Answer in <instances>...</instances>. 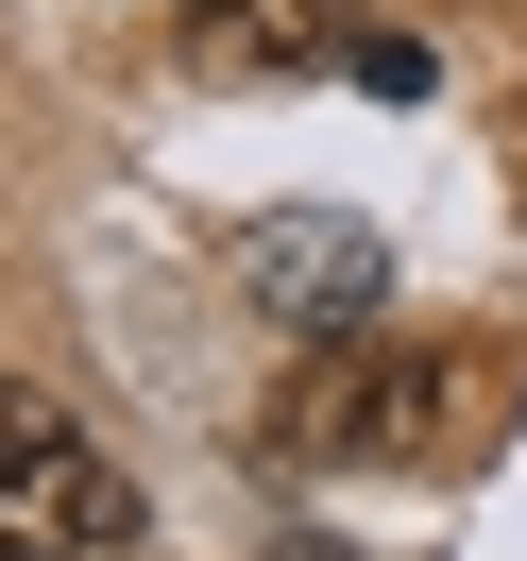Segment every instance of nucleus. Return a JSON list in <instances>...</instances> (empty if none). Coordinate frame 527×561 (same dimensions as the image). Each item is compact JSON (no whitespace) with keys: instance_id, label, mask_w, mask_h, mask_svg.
Instances as JSON below:
<instances>
[{"instance_id":"f257e3e1","label":"nucleus","mask_w":527,"mask_h":561,"mask_svg":"<svg viewBox=\"0 0 527 561\" xmlns=\"http://www.w3.org/2000/svg\"><path fill=\"white\" fill-rule=\"evenodd\" d=\"M477 391H493L477 341H375V323H357V341L307 357V391L273 409V443L289 459H443L459 443L443 409H477Z\"/></svg>"},{"instance_id":"f03ea898","label":"nucleus","mask_w":527,"mask_h":561,"mask_svg":"<svg viewBox=\"0 0 527 561\" xmlns=\"http://www.w3.org/2000/svg\"><path fill=\"white\" fill-rule=\"evenodd\" d=\"M119 545H153V527H137V477H119L51 391L0 375V561H119Z\"/></svg>"},{"instance_id":"7ed1b4c3","label":"nucleus","mask_w":527,"mask_h":561,"mask_svg":"<svg viewBox=\"0 0 527 561\" xmlns=\"http://www.w3.org/2000/svg\"><path fill=\"white\" fill-rule=\"evenodd\" d=\"M239 273H255V307L307 323V341H357V323L391 307V239L341 221V205H273V221L239 239Z\"/></svg>"},{"instance_id":"20e7f679","label":"nucleus","mask_w":527,"mask_h":561,"mask_svg":"<svg viewBox=\"0 0 527 561\" xmlns=\"http://www.w3.org/2000/svg\"><path fill=\"white\" fill-rule=\"evenodd\" d=\"M357 0H187V69L205 85H289V69H357Z\"/></svg>"},{"instance_id":"39448f33","label":"nucleus","mask_w":527,"mask_h":561,"mask_svg":"<svg viewBox=\"0 0 527 561\" xmlns=\"http://www.w3.org/2000/svg\"><path fill=\"white\" fill-rule=\"evenodd\" d=\"M289 561H323V545H289Z\"/></svg>"},{"instance_id":"423d86ee","label":"nucleus","mask_w":527,"mask_h":561,"mask_svg":"<svg viewBox=\"0 0 527 561\" xmlns=\"http://www.w3.org/2000/svg\"><path fill=\"white\" fill-rule=\"evenodd\" d=\"M119 561H153V545H119Z\"/></svg>"}]
</instances>
